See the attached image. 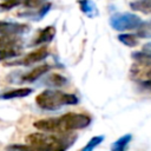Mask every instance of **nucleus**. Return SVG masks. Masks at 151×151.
<instances>
[{
	"mask_svg": "<svg viewBox=\"0 0 151 151\" xmlns=\"http://www.w3.org/2000/svg\"><path fill=\"white\" fill-rule=\"evenodd\" d=\"M133 59L139 63V64H146V65H151V55L143 53V52H136L133 53Z\"/></svg>",
	"mask_w": 151,
	"mask_h": 151,
	"instance_id": "nucleus-15",
	"label": "nucleus"
},
{
	"mask_svg": "<svg viewBox=\"0 0 151 151\" xmlns=\"http://www.w3.org/2000/svg\"><path fill=\"white\" fill-rule=\"evenodd\" d=\"M103 140H104V136H96V137H92V138L87 142V144H86L80 151H93Z\"/></svg>",
	"mask_w": 151,
	"mask_h": 151,
	"instance_id": "nucleus-13",
	"label": "nucleus"
},
{
	"mask_svg": "<svg viewBox=\"0 0 151 151\" xmlns=\"http://www.w3.org/2000/svg\"><path fill=\"white\" fill-rule=\"evenodd\" d=\"M18 54L17 50H8V48H0V61L7 58H13Z\"/></svg>",
	"mask_w": 151,
	"mask_h": 151,
	"instance_id": "nucleus-17",
	"label": "nucleus"
},
{
	"mask_svg": "<svg viewBox=\"0 0 151 151\" xmlns=\"http://www.w3.org/2000/svg\"><path fill=\"white\" fill-rule=\"evenodd\" d=\"M77 136L67 132L65 136L50 134L44 132L31 133L26 137L27 144L40 149L41 151H66L74 142Z\"/></svg>",
	"mask_w": 151,
	"mask_h": 151,
	"instance_id": "nucleus-1",
	"label": "nucleus"
},
{
	"mask_svg": "<svg viewBox=\"0 0 151 151\" xmlns=\"http://www.w3.org/2000/svg\"><path fill=\"white\" fill-rule=\"evenodd\" d=\"M27 31V26L22 24H11L0 21V34H19Z\"/></svg>",
	"mask_w": 151,
	"mask_h": 151,
	"instance_id": "nucleus-6",
	"label": "nucleus"
},
{
	"mask_svg": "<svg viewBox=\"0 0 151 151\" xmlns=\"http://www.w3.org/2000/svg\"><path fill=\"white\" fill-rule=\"evenodd\" d=\"M35 103L42 110L54 111L60 109L64 105H76L78 103V98L71 93H64V92L53 91V90H45L37 96Z\"/></svg>",
	"mask_w": 151,
	"mask_h": 151,
	"instance_id": "nucleus-2",
	"label": "nucleus"
},
{
	"mask_svg": "<svg viewBox=\"0 0 151 151\" xmlns=\"http://www.w3.org/2000/svg\"><path fill=\"white\" fill-rule=\"evenodd\" d=\"M7 151H41L40 149L32 146V145H19V144H14V145H9L7 149Z\"/></svg>",
	"mask_w": 151,
	"mask_h": 151,
	"instance_id": "nucleus-14",
	"label": "nucleus"
},
{
	"mask_svg": "<svg viewBox=\"0 0 151 151\" xmlns=\"http://www.w3.org/2000/svg\"><path fill=\"white\" fill-rule=\"evenodd\" d=\"M48 83H51L53 86H64L66 83V78H64L61 74H51L48 78Z\"/></svg>",
	"mask_w": 151,
	"mask_h": 151,
	"instance_id": "nucleus-16",
	"label": "nucleus"
},
{
	"mask_svg": "<svg viewBox=\"0 0 151 151\" xmlns=\"http://www.w3.org/2000/svg\"><path fill=\"white\" fill-rule=\"evenodd\" d=\"M142 86L145 87V88H147V90H151V78L147 79V80L142 81Z\"/></svg>",
	"mask_w": 151,
	"mask_h": 151,
	"instance_id": "nucleus-20",
	"label": "nucleus"
},
{
	"mask_svg": "<svg viewBox=\"0 0 151 151\" xmlns=\"http://www.w3.org/2000/svg\"><path fill=\"white\" fill-rule=\"evenodd\" d=\"M132 139V136L130 133L122 136L120 138H118L114 143H112L111 145V151H126L127 145L130 144Z\"/></svg>",
	"mask_w": 151,
	"mask_h": 151,
	"instance_id": "nucleus-9",
	"label": "nucleus"
},
{
	"mask_svg": "<svg viewBox=\"0 0 151 151\" xmlns=\"http://www.w3.org/2000/svg\"><path fill=\"white\" fill-rule=\"evenodd\" d=\"M118 39H119L120 42H123L124 45H126L129 47H134V46L138 45V38L136 35H133V34H127V33L119 34Z\"/></svg>",
	"mask_w": 151,
	"mask_h": 151,
	"instance_id": "nucleus-12",
	"label": "nucleus"
},
{
	"mask_svg": "<svg viewBox=\"0 0 151 151\" xmlns=\"http://www.w3.org/2000/svg\"><path fill=\"white\" fill-rule=\"evenodd\" d=\"M20 0H0V8L2 9H9L14 6L20 5Z\"/></svg>",
	"mask_w": 151,
	"mask_h": 151,
	"instance_id": "nucleus-18",
	"label": "nucleus"
},
{
	"mask_svg": "<svg viewBox=\"0 0 151 151\" xmlns=\"http://www.w3.org/2000/svg\"><path fill=\"white\" fill-rule=\"evenodd\" d=\"M29 93H32V88L28 87H22V88H15L8 92H5L1 98L2 99H13V98H21V97H26Z\"/></svg>",
	"mask_w": 151,
	"mask_h": 151,
	"instance_id": "nucleus-10",
	"label": "nucleus"
},
{
	"mask_svg": "<svg viewBox=\"0 0 151 151\" xmlns=\"http://www.w3.org/2000/svg\"><path fill=\"white\" fill-rule=\"evenodd\" d=\"M50 68H51L50 65H46V64H45V65H39V66L34 67L31 72H28L27 74H25V76L22 77V80H24V81H34V80H37L39 77H41L42 74H45L46 72H48Z\"/></svg>",
	"mask_w": 151,
	"mask_h": 151,
	"instance_id": "nucleus-7",
	"label": "nucleus"
},
{
	"mask_svg": "<svg viewBox=\"0 0 151 151\" xmlns=\"http://www.w3.org/2000/svg\"><path fill=\"white\" fill-rule=\"evenodd\" d=\"M139 24H140L139 18L137 15H130V14L114 17V19L112 20V26L116 29H132L136 28Z\"/></svg>",
	"mask_w": 151,
	"mask_h": 151,
	"instance_id": "nucleus-4",
	"label": "nucleus"
},
{
	"mask_svg": "<svg viewBox=\"0 0 151 151\" xmlns=\"http://www.w3.org/2000/svg\"><path fill=\"white\" fill-rule=\"evenodd\" d=\"M91 117L85 113L68 112L57 118V133H67L73 130H80L88 126Z\"/></svg>",
	"mask_w": 151,
	"mask_h": 151,
	"instance_id": "nucleus-3",
	"label": "nucleus"
},
{
	"mask_svg": "<svg viewBox=\"0 0 151 151\" xmlns=\"http://www.w3.org/2000/svg\"><path fill=\"white\" fill-rule=\"evenodd\" d=\"M55 34V28L53 26H47L45 27L44 29H41L37 37V39L34 40V44L35 45H40V44H45V42H48L53 39Z\"/></svg>",
	"mask_w": 151,
	"mask_h": 151,
	"instance_id": "nucleus-8",
	"label": "nucleus"
},
{
	"mask_svg": "<svg viewBox=\"0 0 151 151\" xmlns=\"http://www.w3.org/2000/svg\"><path fill=\"white\" fill-rule=\"evenodd\" d=\"M47 55H48V50H47V47L41 46V47L34 50L33 52L26 54L21 60L15 61L14 64H21V65H26V66H28V65H33V64H35V63L41 61V60L45 59Z\"/></svg>",
	"mask_w": 151,
	"mask_h": 151,
	"instance_id": "nucleus-5",
	"label": "nucleus"
},
{
	"mask_svg": "<svg viewBox=\"0 0 151 151\" xmlns=\"http://www.w3.org/2000/svg\"><path fill=\"white\" fill-rule=\"evenodd\" d=\"M130 7L133 11H138L144 14H150L151 13V0H137L134 2H131Z\"/></svg>",
	"mask_w": 151,
	"mask_h": 151,
	"instance_id": "nucleus-11",
	"label": "nucleus"
},
{
	"mask_svg": "<svg viewBox=\"0 0 151 151\" xmlns=\"http://www.w3.org/2000/svg\"><path fill=\"white\" fill-rule=\"evenodd\" d=\"M44 0H20V2L22 5H25L26 7H31V8H34V7H38L39 5H41Z\"/></svg>",
	"mask_w": 151,
	"mask_h": 151,
	"instance_id": "nucleus-19",
	"label": "nucleus"
}]
</instances>
